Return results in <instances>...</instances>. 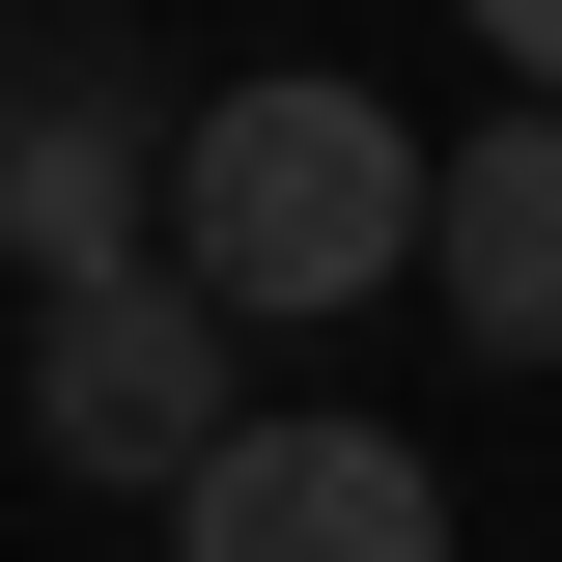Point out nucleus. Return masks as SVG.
<instances>
[{
  "label": "nucleus",
  "instance_id": "1",
  "mask_svg": "<svg viewBox=\"0 0 562 562\" xmlns=\"http://www.w3.org/2000/svg\"><path fill=\"white\" fill-rule=\"evenodd\" d=\"M169 281H198L225 338L254 310H366V281H422V140H394V85H225L198 140H169Z\"/></svg>",
  "mask_w": 562,
  "mask_h": 562
},
{
  "label": "nucleus",
  "instance_id": "2",
  "mask_svg": "<svg viewBox=\"0 0 562 562\" xmlns=\"http://www.w3.org/2000/svg\"><path fill=\"white\" fill-rule=\"evenodd\" d=\"M29 422H57V479H198L254 394H225V310L140 254V281H57L29 310Z\"/></svg>",
  "mask_w": 562,
  "mask_h": 562
},
{
  "label": "nucleus",
  "instance_id": "3",
  "mask_svg": "<svg viewBox=\"0 0 562 562\" xmlns=\"http://www.w3.org/2000/svg\"><path fill=\"white\" fill-rule=\"evenodd\" d=\"M169 562H450V479L394 422H225L169 479Z\"/></svg>",
  "mask_w": 562,
  "mask_h": 562
},
{
  "label": "nucleus",
  "instance_id": "4",
  "mask_svg": "<svg viewBox=\"0 0 562 562\" xmlns=\"http://www.w3.org/2000/svg\"><path fill=\"white\" fill-rule=\"evenodd\" d=\"M422 281H450L479 366H562V113H479L422 169Z\"/></svg>",
  "mask_w": 562,
  "mask_h": 562
},
{
  "label": "nucleus",
  "instance_id": "5",
  "mask_svg": "<svg viewBox=\"0 0 562 562\" xmlns=\"http://www.w3.org/2000/svg\"><path fill=\"white\" fill-rule=\"evenodd\" d=\"M0 225H29V281H140V225H169V169H140L113 113H57V140H0Z\"/></svg>",
  "mask_w": 562,
  "mask_h": 562
},
{
  "label": "nucleus",
  "instance_id": "6",
  "mask_svg": "<svg viewBox=\"0 0 562 562\" xmlns=\"http://www.w3.org/2000/svg\"><path fill=\"white\" fill-rule=\"evenodd\" d=\"M479 57H506V85H535V113H562V0H479Z\"/></svg>",
  "mask_w": 562,
  "mask_h": 562
}]
</instances>
